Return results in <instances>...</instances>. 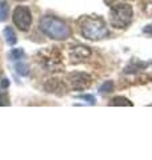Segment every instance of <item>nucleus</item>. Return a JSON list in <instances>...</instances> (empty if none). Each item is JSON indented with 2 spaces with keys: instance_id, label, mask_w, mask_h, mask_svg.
<instances>
[{
  "instance_id": "1",
  "label": "nucleus",
  "mask_w": 152,
  "mask_h": 160,
  "mask_svg": "<svg viewBox=\"0 0 152 160\" xmlns=\"http://www.w3.org/2000/svg\"><path fill=\"white\" fill-rule=\"evenodd\" d=\"M80 31L82 35L88 40H101L108 35V28L104 20L95 16H85L80 20Z\"/></svg>"
},
{
  "instance_id": "2",
  "label": "nucleus",
  "mask_w": 152,
  "mask_h": 160,
  "mask_svg": "<svg viewBox=\"0 0 152 160\" xmlns=\"http://www.w3.org/2000/svg\"><path fill=\"white\" fill-rule=\"evenodd\" d=\"M40 28L48 38L55 40H65L71 35L69 27L55 16H43L40 20Z\"/></svg>"
},
{
  "instance_id": "3",
  "label": "nucleus",
  "mask_w": 152,
  "mask_h": 160,
  "mask_svg": "<svg viewBox=\"0 0 152 160\" xmlns=\"http://www.w3.org/2000/svg\"><path fill=\"white\" fill-rule=\"evenodd\" d=\"M134 16L132 7L127 3H118L109 9V22L112 27L123 29L129 26Z\"/></svg>"
},
{
  "instance_id": "4",
  "label": "nucleus",
  "mask_w": 152,
  "mask_h": 160,
  "mask_svg": "<svg viewBox=\"0 0 152 160\" xmlns=\"http://www.w3.org/2000/svg\"><path fill=\"white\" fill-rule=\"evenodd\" d=\"M13 23L19 29L22 31H27V29L31 27V23H32V16H31V12L27 7H23V6H19L13 12Z\"/></svg>"
},
{
  "instance_id": "5",
  "label": "nucleus",
  "mask_w": 152,
  "mask_h": 160,
  "mask_svg": "<svg viewBox=\"0 0 152 160\" xmlns=\"http://www.w3.org/2000/svg\"><path fill=\"white\" fill-rule=\"evenodd\" d=\"M91 76L88 73L84 72H73L68 76V83L72 89L75 91H82V89H85L91 86Z\"/></svg>"
},
{
  "instance_id": "6",
  "label": "nucleus",
  "mask_w": 152,
  "mask_h": 160,
  "mask_svg": "<svg viewBox=\"0 0 152 160\" xmlns=\"http://www.w3.org/2000/svg\"><path fill=\"white\" fill-rule=\"evenodd\" d=\"M89 56H91V51L88 47L78 46L71 49V58L73 59V62H82V60L87 59Z\"/></svg>"
},
{
  "instance_id": "7",
  "label": "nucleus",
  "mask_w": 152,
  "mask_h": 160,
  "mask_svg": "<svg viewBox=\"0 0 152 160\" xmlns=\"http://www.w3.org/2000/svg\"><path fill=\"white\" fill-rule=\"evenodd\" d=\"M4 39H6V42L9 46H15L16 44L18 39H16V35H15L12 27H6V29H4Z\"/></svg>"
},
{
  "instance_id": "8",
  "label": "nucleus",
  "mask_w": 152,
  "mask_h": 160,
  "mask_svg": "<svg viewBox=\"0 0 152 160\" xmlns=\"http://www.w3.org/2000/svg\"><path fill=\"white\" fill-rule=\"evenodd\" d=\"M111 106H132V103L129 102L128 99H125V98H123V96H116V98H114L112 100H111Z\"/></svg>"
},
{
  "instance_id": "9",
  "label": "nucleus",
  "mask_w": 152,
  "mask_h": 160,
  "mask_svg": "<svg viewBox=\"0 0 152 160\" xmlns=\"http://www.w3.org/2000/svg\"><path fill=\"white\" fill-rule=\"evenodd\" d=\"M9 13V7L6 2H0V22H6Z\"/></svg>"
},
{
  "instance_id": "10",
  "label": "nucleus",
  "mask_w": 152,
  "mask_h": 160,
  "mask_svg": "<svg viewBox=\"0 0 152 160\" xmlns=\"http://www.w3.org/2000/svg\"><path fill=\"white\" fill-rule=\"evenodd\" d=\"M114 91V82L112 80H108V82H105L103 86L99 88V92L100 93H109Z\"/></svg>"
},
{
  "instance_id": "11",
  "label": "nucleus",
  "mask_w": 152,
  "mask_h": 160,
  "mask_svg": "<svg viewBox=\"0 0 152 160\" xmlns=\"http://www.w3.org/2000/svg\"><path fill=\"white\" fill-rule=\"evenodd\" d=\"M15 68H16V72L19 75H22V76L28 75V66H27V64H24V63H16Z\"/></svg>"
},
{
  "instance_id": "12",
  "label": "nucleus",
  "mask_w": 152,
  "mask_h": 160,
  "mask_svg": "<svg viewBox=\"0 0 152 160\" xmlns=\"http://www.w3.org/2000/svg\"><path fill=\"white\" fill-rule=\"evenodd\" d=\"M9 55H11V58L13 60H20V59L24 58V51L22 48H15V49H12Z\"/></svg>"
},
{
  "instance_id": "13",
  "label": "nucleus",
  "mask_w": 152,
  "mask_h": 160,
  "mask_svg": "<svg viewBox=\"0 0 152 160\" xmlns=\"http://www.w3.org/2000/svg\"><path fill=\"white\" fill-rule=\"evenodd\" d=\"M79 99L87 100V103H89V104H95V103H96V99L92 96V95H80Z\"/></svg>"
},
{
  "instance_id": "14",
  "label": "nucleus",
  "mask_w": 152,
  "mask_h": 160,
  "mask_svg": "<svg viewBox=\"0 0 152 160\" xmlns=\"http://www.w3.org/2000/svg\"><path fill=\"white\" fill-rule=\"evenodd\" d=\"M144 32H148V33H152V26H148L144 28Z\"/></svg>"
},
{
  "instance_id": "15",
  "label": "nucleus",
  "mask_w": 152,
  "mask_h": 160,
  "mask_svg": "<svg viewBox=\"0 0 152 160\" xmlns=\"http://www.w3.org/2000/svg\"><path fill=\"white\" fill-rule=\"evenodd\" d=\"M18 2H22V0H18Z\"/></svg>"
}]
</instances>
